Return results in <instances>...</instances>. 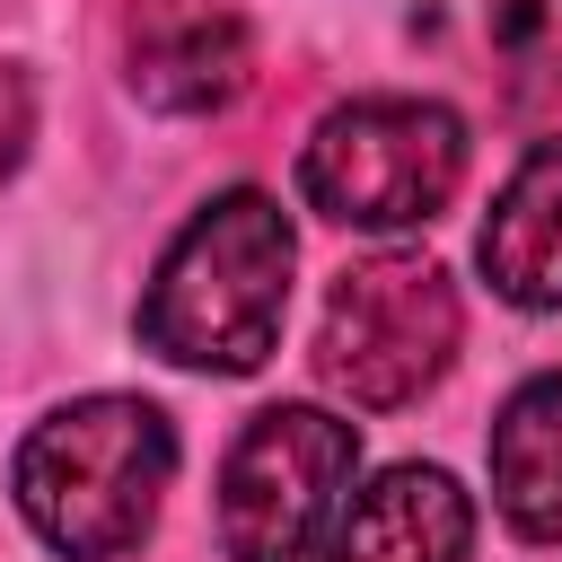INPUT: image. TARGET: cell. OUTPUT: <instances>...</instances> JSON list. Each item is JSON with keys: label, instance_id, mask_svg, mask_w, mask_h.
Listing matches in <instances>:
<instances>
[{"label": "cell", "instance_id": "cell-1", "mask_svg": "<svg viewBox=\"0 0 562 562\" xmlns=\"http://www.w3.org/2000/svg\"><path fill=\"white\" fill-rule=\"evenodd\" d=\"M290 255H299L290 211L272 193L237 184V193L202 202L140 299V342L158 360L211 369V378L263 369L281 342V307H290Z\"/></svg>", "mask_w": 562, "mask_h": 562}, {"label": "cell", "instance_id": "cell-2", "mask_svg": "<svg viewBox=\"0 0 562 562\" xmlns=\"http://www.w3.org/2000/svg\"><path fill=\"white\" fill-rule=\"evenodd\" d=\"M176 483V430L140 395H79L18 448V509L61 562H123Z\"/></svg>", "mask_w": 562, "mask_h": 562}, {"label": "cell", "instance_id": "cell-3", "mask_svg": "<svg viewBox=\"0 0 562 562\" xmlns=\"http://www.w3.org/2000/svg\"><path fill=\"white\" fill-rule=\"evenodd\" d=\"M465 176V123L439 97H360L299 149V193L342 228H422Z\"/></svg>", "mask_w": 562, "mask_h": 562}, {"label": "cell", "instance_id": "cell-4", "mask_svg": "<svg viewBox=\"0 0 562 562\" xmlns=\"http://www.w3.org/2000/svg\"><path fill=\"white\" fill-rule=\"evenodd\" d=\"M448 360H457V281L430 255L386 246L334 272L325 325H316V378L334 395H351L360 413H386L439 386Z\"/></svg>", "mask_w": 562, "mask_h": 562}, {"label": "cell", "instance_id": "cell-5", "mask_svg": "<svg viewBox=\"0 0 562 562\" xmlns=\"http://www.w3.org/2000/svg\"><path fill=\"white\" fill-rule=\"evenodd\" d=\"M351 422L316 404H272L237 430L220 465V553L228 562H307L334 527V492L351 483Z\"/></svg>", "mask_w": 562, "mask_h": 562}, {"label": "cell", "instance_id": "cell-6", "mask_svg": "<svg viewBox=\"0 0 562 562\" xmlns=\"http://www.w3.org/2000/svg\"><path fill=\"white\" fill-rule=\"evenodd\" d=\"M123 70L132 97L158 114H220L246 88V26L228 0H132Z\"/></svg>", "mask_w": 562, "mask_h": 562}, {"label": "cell", "instance_id": "cell-7", "mask_svg": "<svg viewBox=\"0 0 562 562\" xmlns=\"http://www.w3.org/2000/svg\"><path fill=\"white\" fill-rule=\"evenodd\" d=\"M474 501L439 465H386L325 536V562H465Z\"/></svg>", "mask_w": 562, "mask_h": 562}, {"label": "cell", "instance_id": "cell-8", "mask_svg": "<svg viewBox=\"0 0 562 562\" xmlns=\"http://www.w3.org/2000/svg\"><path fill=\"white\" fill-rule=\"evenodd\" d=\"M483 272L509 307H562V140H536L483 220Z\"/></svg>", "mask_w": 562, "mask_h": 562}, {"label": "cell", "instance_id": "cell-9", "mask_svg": "<svg viewBox=\"0 0 562 562\" xmlns=\"http://www.w3.org/2000/svg\"><path fill=\"white\" fill-rule=\"evenodd\" d=\"M492 501L518 536L562 544V369L527 378L492 422Z\"/></svg>", "mask_w": 562, "mask_h": 562}, {"label": "cell", "instance_id": "cell-10", "mask_svg": "<svg viewBox=\"0 0 562 562\" xmlns=\"http://www.w3.org/2000/svg\"><path fill=\"white\" fill-rule=\"evenodd\" d=\"M26 140H35V97H26V79H18L9 61H0V184L18 176Z\"/></svg>", "mask_w": 562, "mask_h": 562}]
</instances>
